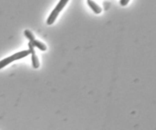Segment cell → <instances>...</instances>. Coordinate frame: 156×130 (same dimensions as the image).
I'll return each instance as SVG.
<instances>
[{"instance_id": "6da1fadb", "label": "cell", "mask_w": 156, "mask_h": 130, "mask_svg": "<svg viewBox=\"0 0 156 130\" xmlns=\"http://www.w3.org/2000/svg\"><path fill=\"white\" fill-rule=\"evenodd\" d=\"M29 54H30V50H23V51H20L18 53H15L12 56H9V57L5 58V59H2V60L0 61V69H3L4 67H5L6 65H9L10 63H12L14 61L18 60V59H23V58L26 57L27 56H28Z\"/></svg>"}, {"instance_id": "7a4b0ae2", "label": "cell", "mask_w": 156, "mask_h": 130, "mask_svg": "<svg viewBox=\"0 0 156 130\" xmlns=\"http://www.w3.org/2000/svg\"><path fill=\"white\" fill-rule=\"evenodd\" d=\"M69 1V0H59L58 4L56 5L55 9L52 11L50 16H49L48 18H47V24H48V25H51V24H53V23L55 22L56 19L57 18L58 15H59V12H62V9L65 8V6L66 5Z\"/></svg>"}, {"instance_id": "3957f363", "label": "cell", "mask_w": 156, "mask_h": 130, "mask_svg": "<svg viewBox=\"0 0 156 130\" xmlns=\"http://www.w3.org/2000/svg\"><path fill=\"white\" fill-rule=\"evenodd\" d=\"M28 47H29V50H30V53L31 54V62H32V65L34 69H37L39 67L40 63H39V60H38V58L37 56L36 53H35V50H34V47L32 45V44L30 42L28 43Z\"/></svg>"}, {"instance_id": "277c9868", "label": "cell", "mask_w": 156, "mask_h": 130, "mask_svg": "<svg viewBox=\"0 0 156 130\" xmlns=\"http://www.w3.org/2000/svg\"><path fill=\"white\" fill-rule=\"evenodd\" d=\"M87 3H88V6L91 9V10L94 12L95 14H100L101 13L102 9L93 0H87Z\"/></svg>"}, {"instance_id": "5b68a950", "label": "cell", "mask_w": 156, "mask_h": 130, "mask_svg": "<svg viewBox=\"0 0 156 130\" xmlns=\"http://www.w3.org/2000/svg\"><path fill=\"white\" fill-rule=\"evenodd\" d=\"M30 43H31L32 45H33L34 47H37V48H38L39 50H41V51H46V50H47V46H46L44 43L41 42V41L37 40H34L32 41V42Z\"/></svg>"}, {"instance_id": "8992f818", "label": "cell", "mask_w": 156, "mask_h": 130, "mask_svg": "<svg viewBox=\"0 0 156 130\" xmlns=\"http://www.w3.org/2000/svg\"><path fill=\"white\" fill-rule=\"evenodd\" d=\"M24 36H25L26 37L30 40V42H32V41H34L35 40L34 35V33H32L30 30H25L24 31Z\"/></svg>"}, {"instance_id": "52a82bcc", "label": "cell", "mask_w": 156, "mask_h": 130, "mask_svg": "<svg viewBox=\"0 0 156 130\" xmlns=\"http://www.w3.org/2000/svg\"><path fill=\"white\" fill-rule=\"evenodd\" d=\"M129 2V0H120V4L121 6H126Z\"/></svg>"}]
</instances>
